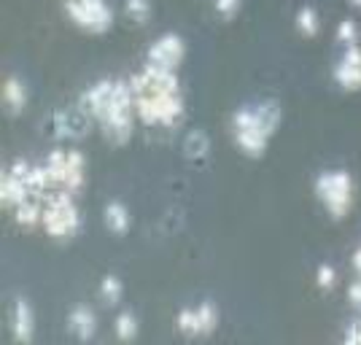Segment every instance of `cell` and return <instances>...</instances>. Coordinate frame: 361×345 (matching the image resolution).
<instances>
[{
    "label": "cell",
    "mask_w": 361,
    "mask_h": 345,
    "mask_svg": "<svg viewBox=\"0 0 361 345\" xmlns=\"http://www.w3.org/2000/svg\"><path fill=\"white\" fill-rule=\"evenodd\" d=\"M44 224L46 229L54 235V238H65V235H73L75 226H78V213L73 208V200L71 192H57V195H49L44 210Z\"/></svg>",
    "instance_id": "obj_1"
},
{
    "label": "cell",
    "mask_w": 361,
    "mask_h": 345,
    "mask_svg": "<svg viewBox=\"0 0 361 345\" xmlns=\"http://www.w3.org/2000/svg\"><path fill=\"white\" fill-rule=\"evenodd\" d=\"M137 114L146 124H176L180 116L178 92H162V95H146L135 97Z\"/></svg>",
    "instance_id": "obj_2"
},
{
    "label": "cell",
    "mask_w": 361,
    "mask_h": 345,
    "mask_svg": "<svg viewBox=\"0 0 361 345\" xmlns=\"http://www.w3.org/2000/svg\"><path fill=\"white\" fill-rule=\"evenodd\" d=\"M68 14L87 30H106L111 25V11L103 0H68Z\"/></svg>",
    "instance_id": "obj_3"
},
{
    "label": "cell",
    "mask_w": 361,
    "mask_h": 345,
    "mask_svg": "<svg viewBox=\"0 0 361 345\" xmlns=\"http://www.w3.org/2000/svg\"><path fill=\"white\" fill-rule=\"evenodd\" d=\"M180 57H183V46H180V41L176 35H165L159 44H154V49H151V54H149L151 65L170 68V71L178 65Z\"/></svg>",
    "instance_id": "obj_4"
},
{
    "label": "cell",
    "mask_w": 361,
    "mask_h": 345,
    "mask_svg": "<svg viewBox=\"0 0 361 345\" xmlns=\"http://www.w3.org/2000/svg\"><path fill=\"white\" fill-rule=\"evenodd\" d=\"M68 329L73 332L75 337H81V340H90V334L94 332V315H92L87 308H78V310L71 313Z\"/></svg>",
    "instance_id": "obj_5"
},
{
    "label": "cell",
    "mask_w": 361,
    "mask_h": 345,
    "mask_svg": "<svg viewBox=\"0 0 361 345\" xmlns=\"http://www.w3.org/2000/svg\"><path fill=\"white\" fill-rule=\"evenodd\" d=\"M14 337L16 340H30L32 334V318H30V308L25 302H16L14 308Z\"/></svg>",
    "instance_id": "obj_6"
},
{
    "label": "cell",
    "mask_w": 361,
    "mask_h": 345,
    "mask_svg": "<svg viewBox=\"0 0 361 345\" xmlns=\"http://www.w3.org/2000/svg\"><path fill=\"white\" fill-rule=\"evenodd\" d=\"M16 222H19V224H25V226L38 224V222H44V210L38 208L30 197H27L25 202H19V205H16Z\"/></svg>",
    "instance_id": "obj_7"
},
{
    "label": "cell",
    "mask_w": 361,
    "mask_h": 345,
    "mask_svg": "<svg viewBox=\"0 0 361 345\" xmlns=\"http://www.w3.org/2000/svg\"><path fill=\"white\" fill-rule=\"evenodd\" d=\"M106 224L114 229V232H127V226H130V216H127V210L121 208L119 202H111L106 208Z\"/></svg>",
    "instance_id": "obj_8"
},
{
    "label": "cell",
    "mask_w": 361,
    "mask_h": 345,
    "mask_svg": "<svg viewBox=\"0 0 361 345\" xmlns=\"http://www.w3.org/2000/svg\"><path fill=\"white\" fill-rule=\"evenodd\" d=\"M3 97H6V105H8V111L16 114L22 105H25V90L19 87V81L16 78H8L6 81V87H3Z\"/></svg>",
    "instance_id": "obj_9"
},
{
    "label": "cell",
    "mask_w": 361,
    "mask_h": 345,
    "mask_svg": "<svg viewBox=\"0 0 361 345\" xmlns=\"http://www.w3.org/2000/svg\"><path fill=\"white\" fill-rule=\"evenodd\" d=\"M178 329L186 332V334H197L200 332V315H197V310H183L178 315Z\"/></svg>",
    "instance_id": "obj_10"
},
{
    "label": "cell",
    "mask_w": 361,
    "mask_h": 345,
    "mask_svg": "<svg viewBox=\"0 0 361 345\" xmlns=\"http://www.w3.org/2000/svg\"><path fill=\"white\" fill-rule=\"evenodd\" d=\"M127 14L133 16L137 25H143L149 19V3L146 0H127Z\"/></svg>",
    "instance_id": "obj_11"
},
{
    "label": "cell",
    "mask_w": 361,
    "mask_h": 345,
    "mask_svg": "<svg viewBox=\"0 0 361 345\" xmlns=\"http://www.w3.org/2000/svg\"><path fill=\"white\" fill-rule=\"evenodd\" d=\"M116 334H119L121 340H133V334H135V318L130 313L119 315V321H116Z\"/></svg>",
    "instance_id": "obj_12"
},
{
    "label": "cell",
    "mask_w": 361,
    "mask_h": 345,
    "mask_svg": "<svg viewBox=\"0 0 361 345\" xmlns=\"http://www.w3.org/2000/svg\"><path fill=\"white\" fill-rule=\"evenodd\" d=\"M119 297H121V284L116 278H106L103 281V300L114 305V302H119Z\"/></svg>",
    "instance_id": "obj_13"
},
{
    "label": "cell",
    "mask_w": 361,
    "mask_h": 345,
    "mask_svg": "<svg viewBox=\"0 0 361 345\" xmlns=\"http://www.w3.org/2000/svg\"><path fill=\"white\" fill-rule=\"evenodd\" d=\"M197 315H200V332H211L213 324H216V310H213L211 305H202L197 310Z\"/></svg>",
    "instance_id": "obj_14"
}]
</instances>
